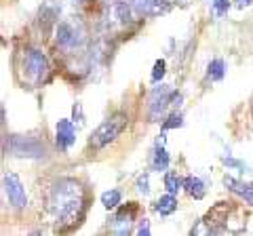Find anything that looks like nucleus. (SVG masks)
<instances>
[{
	"label": "nucleus",
	"instance_id": "obj_5",
	"mask_svg": "<svg viewBox=\"0 0 253 236\" xmlns=\"http://www.w3.org/2000/svg\"><path fill=\"white\" fill-rule=\"evenodd\" d=\"M11 152L15 156H30V158H41L46 154L44 146L34 137H23V135H13L11 137Z\"/></svg>",
	"mask_w": 253,
	"mask_h": 236
},
{
	"label": "nucleus",
	"instance_id": "obj_7",
	"mask_svg": "<svg viewBox=\"0 0 253 236\" xmlns=\"http://www.w3.org/2000/svg\"><path fill=\"white\" fill-rule=\"evenodd\" d=\"M76 141V127L72 120H68V118H61V120H57V124H55V144H57V148L61 152L70 150V148L74 146Z\"/></svg>",
	"mask_w": 253,
	"mask_h": 236
},
{
	"label": "nucleus",
	"instance_id": "obj_16",
	"mask_svg": "<svg viewBox=\"0 0 253 236\" xmlns=\"http://www.w3.org/2000/svg\"><path fill=\"white\" fill-rule=\"evenodd\" d=\"M165 188H167V192L177 194L181 188H184V179H181L177 173H167V175H165Z\"/></svg>",
	"mask_w": 253,
	"mask_h": 236
},
{
	"label": "nucleus",
	"instance_id": "obj_22",
	"mask_svg": "<svg viewBox=\"0 0 253 236\" xmlns=\"http://www.w3.org/2000/svg\"><path fill=\"white\" fill-rule=\"evenodd\" d=\"M135 234L137 236H148L150 234V222H148V219H141V224H139V228L135 230Z\"/></svg>",
	"mask_w": 253,
	"mask_h": 236
},
{
	"label": "nucleus",
	"instance_id": "obj_21",
	"mask_svg": "<svg viewBox=\"0 0 253 236\" xmlns=\"http://www.w3.org/2000/svg\"><path fill=\"white\" fill-rule=\"evenodd\" d=\"M148 4H150V0H133V9H135L137 13H141V15H146Z\"/></svg>",
	"mask_w": 253,
	"mask_h": 236
},
{
	"label": "nucleus",
	"instance_id": "obj_14",
	"mask_svg": "<svg viewBox=\"0 0 253 236\" xmlns=\"http://www.w3.org/2000/svg\"><path fill=\"white\" fill-rule=\"evenodd\" d=\"M121 200H123V192L116 190V188L101 194V204H104L106 209H116L118 204H121Z\"/></svg>",
	"mask_w": 253,
	"mask_h": 236
},
{
	"label": "nucleus",
	"instance_id": "obj_20",
	"mask_svg": "<svg viewBox=\"0 0 253 236\" xmlns=\"http://www.w3.org/2000/svg\"><path fill=\"white\" fill-rule=\"evenodd\" d=\"M137 192L141 194H150V184H148V173H141L137 177Z\"/></svg>",
	"mask_w": 253,
	"mask_h": 236
},
{
	"label": "nucleus",
	"instance_id": "obj_12",
	"mask_svg": "<svg viewBox=\"0 0 253 236\" xmlns=\"http://www.w3.org/2000/svg\"><path fill=\"white\" fill-rule=\"evenodd\" d=\"M152 171H167L169 167V154L167 150H165V146L158 141L156 148H154V152H152Z\"/></svg>",
	"mask_w": 253,
	"mask_h": 236
},
{
	"label": "nucleus",
	"instance_id": "obj_4",
	"mask_svg": "<svg viewBox=\"0 0 253 236\" xmlns=\"http://www.w3.org/2000/svg\"><path fill=\"white\" fill-rule=\"evenodd\" d=\"M55 38H57V44L61 46V49L74 51L83 44L84 34H83V30L78 26H74L72 21H61V23H57V28H55Z\"/></svg>",
	"mask_w": 253,
	"mask_h": 236
},
{
	"label": "nucleus",
	"instance_id": "obj_11",
	"mask_svg": "<svg viewBox=\"0 0 253 236\" xmlns=\"http://www.w3.org/2000/svg\"><path fill=\"white\" fill-rule=\"evenodd\" d=\"M175 209H177V198H175V194H171V192L161 196L154 204V211L161 215H171V213H175Z\"/></svg>",
	"mask_w": 253,
	"mask_h": 236
},
{
	"label": "nucleus",
	"instance_id": "obj_10",
	"mask_svg": "<svg viewBox=\"0 0 253 236\" xmlns=\"http://www.w3.org/2000/svg\"><path fill=\"white\" fill-rule=\"evenodd\" d=\"M224 186L228 188V190H232L234 194H239L241 198H245V202L253 204V184H245V182H239V179H234L230 175H226Z\"/></svg>",
	"mask_w": 253,
	"mask_h": 236
},
{
	"label": "nucleus",
	"instance_id": "obj_2",
	"mask_svg": "<svg viewBox=\"0 0 253 236\" xmlns=\"http://www.w3.org/2000/svg\"><path fill=\"white\" fill-rule=\"evenodd\" d=\"M21 68H23V76L32 86H41L46 82L49 78V59L46 55L38 49H26L21 57Z\"/></svg>",
	"mask_w": 253,
	"mask_h": 236
},
{
	"label": "nucleus",
	"instance_id": "obj_18",
	"mask_svg": "<svg viewBox=\"0 0 253 236\" xmlns=\"http://www.w3.org/2000/svg\"><path fill=\"white\" fill-rule=\"evenodd\" d=\"M184 124V118H181V114H171L169 118H167V122H163V129L167 131V129H175V127H181Z\"/></svg>",
	"mask_w": 253,
	"mask_h": 236
},
{
	"label": "nucleus",
	"instance_id": "obj_23",
	"mask_svg": "<svg viewBox=\"0 0 253 236\" xmlns=\"http://www.w3.org/2000/svg\"><path fill=\"white\" fill-rule=\"evenodd\" d=\"M234 4L239 6V9H247V6L253 4V0H234Z\"/></svg>",
	"mask_w": 253,
	"mask_h": 236
},
{
	"label": "nucleus",
	"instance_id": "obj_3",
	"mask_svg": "<svg viewBox=\"0 0 253 236\" xmlns=\"http://www.w3.org/2000/svg\"><path fill=\"white\" fill-rule=\"evenodd\" d=\"M126 124H129L126 114L110 116L108 120H104L97 129L93 131V135L89 139V146L93 148V150H101V148H106L108 144H112V141H116L118 137H121V133L126 129Z\"/></svg>",
	"mask_w": 253,
	"mask_h": 236
},
{
	"label": "nucleus",
	"instance_id": "obj_9",
	"mask_svg": "<svg viewBox=\"0 0 253 236\" xmlns=\"http://www.w3.org/2000/svg\"><path fill=\"white\" fill-rule=\"evenodd\" d=\"M133 215H135V204H129V207H125V209H118L116 211V215L112 219V232L114 234H129L131 232V224H133Z\"/></svg>",
	"mask_w": 253,
	"mask_h": 236
},
{
	"label": "nucleus",
	"instance_id": "obj_1",
	"mask_svg": "<svg viewBox=\"0 0 253 236\" xmlns=\"http://www.w3.org/2000/svg\"><path fill=\"white\" fill-rule=\"evenodd\" d=\"M49 213L57 224H76L84 209V190L76 179L63 177L51 186Z\"/></svg>",
	"mask_w": 253,
	"mask_h": 236
},
{
	"label": "nucleus",
	"instance_id": "obj_8",
	"mask_svg": "<svg viewBox=\"0 0 253 236\" xmlns=\"http://www.w3.org/2000/svg\"><path fill=\"white\" fill-rule=\"evenodd\" d=\"M173 95H175V93H173L171 89H167V86H161V89H156L152 93V97H150V108H148L150 120H158V118L163 116V112L171 104Z\"/></svg>",
	"mask_w": 253,
	"mask_h": 236
},
{
	"label": "nucleus",
	"instance_id": "obj_19",
	"mask_svg": "<svg viewBox=\"0 0 253 236\" xmlns=\"http://www.w3.org/2000/svg\"><path fill=\"white\" fill-rule=\"evenodd\" d=\"M228 9H230V0H215V2H213V13H215L217 17L226 15Z\"/></svg>",
	"mask_w": 253,
	"mask_h": 236
},
{
	"label": "nucleus",
	"instance_id": "obj_17",
	"mask_svg": "<svg viewBox=\"0 0 253 236\" xmlns=\"http://www.w3.org/2000/svg\"><path fill=\"white\" fill-rule=\"evenodd\" d=\"M165 72H167V64H165V59H158L154 64V70H152V82L161 80V78L165 76Z\"/></svg>",
	"mask_w": 253,
	"mask_h": 236
},
{
	"label": "nucleus",
	"instance_id": "obj_6",
	"mask_svg": "<svg viewBox=\"0 0 253 236\" xmlns=\"http://www.w3.org/2000/svg\"><path fill=\"white\" fill-rule=\"evenodd\" d=\"M2 184H4V194H6V198H9V202L13 204L15 209H23L28 204V196H26V190H23V184H21V179L15 175V173H6L4 179H2Z\"/></svg>",
	"mask_w": 253,
	"mask_h": 236
},
{
	"label": "nucleus",
	"instance_id": "obj_13",
	"mask_svg": "<svg viewBox=\"0 0 253 236\" xmlns=\"http://www.w3.org/2000/svg\"><path fill=\"white\" fill-rule=\"evenodd\" d=\"M184 190L192 196V198H203L205 196V182L196 175H188L184 179Z\"/></svg>",
	"mask_w": 253,
	"mask_h": 236
},
{
	"label": "nucleus",
	"instance_id": "obj_15",
	"mask_svg": "<svg viewBox=\"0 0 253 236\" xmlns=\"http://www.w3.org/2000/svg\"><path fill=\"white\" fill-rule=\"evenodd\" d=\"M207 74L211 80H221L226 74V64H224V59H213L209 68H207Z\"/></svg>",
	"mask_w": 253,
	"mask_h": 236
}]
</instances>
